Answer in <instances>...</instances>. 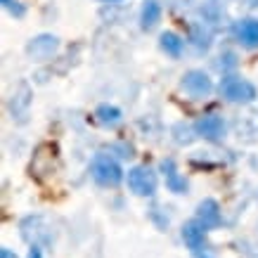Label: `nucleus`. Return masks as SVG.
I'll use <instances>...</instances> for the list:
<instances>
[{"mask_svg": "<svg viewBox=\"0 0 258 258\" xmlns=\"http://www.w3.org/2000/svg\"><path fill=\"white\" fill-rule=\"evenodd\" d=\"M90 173H93L95 182H100L104 187H116L118 182L123 180V171L114 157L109 154H97L90 164Z\"/></svg>", "mask_w": 258, "mask_h": 258, "instance_id": "1", "label": "nucleus"}, {"mask_svg": "<svg viewBox=\"0 0 258 258\" xmlns=\"http://www.w3.org/2000/svg\"><path fill=\"white\" fill-rule=\"evenodd\" d=\"M220 95L227 102H235V104H249L256 100V86L249 81L239 79V76H225L220 81Z\"/></svg>", "mask_w": 258, "mask_h": 258, "instance_id": "2", "label": "nucleus"}, {"mask_svg": "<svg viewBox=\"0 0 258 258\" xmlns=\"http://www.w3.org/2000/svg\"><path fill=\"white\" fill-rule=\"evenodd\" d=\"M22 237L26 242H31L33 246L38 244H52L55 235H52V227L47 225V220L43 216H29L22 220Z\"/></svg>", "mask_w": 258, "mask_h": 258, "instance_id": "3", "label": "nucleus"}, {"mask_svg": "<svg viewBox=\"0 0 258 258\" xmlns=\"http://www.w3.org/2000/svg\"><path fill=\"white\" fill-rule=\"evenodd\" d=\"M128 187L138 197H152L157 192V173L149 166H135L128 171Z\"/></svg>", "mask_w": 258, "mask_h": 258, "instance_id": "4", "label": "nucleus"}, {"mask_svg": "<svg viewBox=\"0 0 258 258\" xmlns=\"http://www.w3.org/2000/svg\"><path fill=\"white\" fill-rule=\"evenodd\" d=\"M180 88L189 95V97H195V100H204V97H209L213 93V81L209 79V74H204L202 69H192L187 71L182 81H180Z\"/></svg>", "mask_w": 258, "mask_h": 258, "instance_id": "5", "label": "nucleus"}, {"mask_svg": "<svg viewBox=\"0 0 258 258\" xmlns=\"http://www.w3.org/2000/svg\"><path fill=\"white\" fill-rule=\"evenodd\" d=\"M197 135H202L204 140L209 142H220L225 138V121L218 114H206L195 123Z\"/></svg>", "mask_w": 258, "mask_h": 258, "instance_id": "6", "label": "nucleus"}, {"mask_svg": "<svg viewBox=\"0 0 258 258\" xmlns=\"http://www.w3.org/2000/svg\"><path fill=\"white\" fill-rule=\"evenodd\" d=\"M57 50H59V38L52 33H40V36L29 40V45H26V52L33 59H50Z\"/></svg>", "mask_w": 258, "mask_h": 258, "instance_id": "7", "label": "nucleus"}, {"mask_svg": "<svg viewBox=\"0 0 258 258\" xmlns=\"http://www.w3.org/2000/svg\"><path fill=\"white\" fill-rule=\"evenodd\" d=\"M197 223H199L204 230H216V227L223 223L220 206L216 199H204V202L197 206Z\"/></svg>", "mask_w": 258, "mask_h": 258, "instance_id": "8", "label": "nucleus"}, {"mask_svg": "<svg viewBox=\"0 0 258 258\" xmlns=\"http://www.w3.org/2000/svg\"><path fill=\"white\" fill-rule=\"evenodd\" d=\"M159 168H161V173H164L166 187L171 189L173 195H185V192H187V180L180 175L178 166H175V161H173V159H164Z\"/></svg>", "mask_w": 258, "mask_h": 258, "instance_id": "9", "label": "nucleus"}, {"mask_svg": "<svg viewBox=\"0 0 258 258\" xmlns=\"http://www.w3.org/2000/svg\"><path fill=\"white\" fill-rule=\"evenodd\" d=\"M182 242L187 244V249L199 253V251H204V246H206V230H204L197 220H189V223L182 225Z\"/></svg>", "mask_w": 258, "mask_h": 258, "instance_id": "10", "label": "nucleus"}, {"mask_svg": "<svg viewBox=\"0 0 258 258\" xmlns=\"http://www.w3.org/2000/svg\"><path fill=\"white\" fill-rule=\"evenodd\" d=\"M29 104H31V88L26 86V83H19L17 93L12 95V100H10V111H12V116L24 118L26 111H29Z\"/></svg>", "mask_w": 258, "mask_h": 258, "instance_id": "11", "label": "nucleus"}, {"mask_svg": "<svg viewBox=\"0 0 258 258\" xmlns=\"http://www.w3.org/2000/svg\"><path fill=\"white\" fill-rule=\"evenodd\" d=\"M159 19H161V5H159V0H145L140 10V26L145 31H152L159 24Z\"/></svg>", "mask_w": 258, "mask_h": 258, "instance_id": "12", "label": "nucleus"}, {"mask_svg": "<svg viewBox=\"0 0 258 258\" xmlns=\"http://www.w3.org/2000/svg\"><path fill=\"white\" fill-rule=\"evenodd\" d=\"M237 38L246 47H258V22L256 19H242L237 24Z\"/></svg>", "mask_w": 258, "mask_h": 258, "instance_id": "13", "label": "nucleus"}, {"mask_svg": "<svg viewBox=\"0 0 258 258\" xmlns=\"http://www.w3.org/2000/svg\"><path fill=\"white\" fill-rule=\"evenodd\" d=\"M159 47L164 50L166 55H171L178 59L180 55H182V50H185V40L180 38L178 33H173V31H164L161 33V38H159Z\"/></svg>", "mask_w": 258, "mask_h": 258, "instance_id": "14", "label": "nucleus"}, {"mask_svg": "<svg viewBox=\"0 0 258 258\" xmlns=\"http://www.w3.org/2000/svg\"><path fill=\"white\" fill-rule=\"evenodd\" d=\"M95 116H97V121H100L102 125H109V128H114V125H118L123 121L121 109L114 107V104H100V107L95 109Z\"/></svg>", "mask_w": 258, "mask_h": 258, "instance_id": "15", "label": "nucleus"}, {"mask_svg": "<svg viewBox=\"0 0 258 258\" xmlns=\"http://www.w3.org/2000/svg\"><path fill=\"white\" fill-rule=\"evenodd\" d=\"M189 38H192V43H195L199 50H209V45H211V31H209L204 24H192Z\"/></svg>", "mask_w": 258, "mask_h": 258, "instance_id": "16", "label": "nucleus"}, {"mask_svg": "<svg viewBox=\"0 0 258 258\" xmlns=\"http://www.w3.org/2000/svg\"><path fill=\"white\" fill-rule=\"evenodd\" d=\"M173 135H175V142H178V145H189V142L197 138V128H192V125H187V123H178L173 128Z\"/></svg>", "mask_w": 258, "mask_h": 258, "instance_id": "17", "label": "nucleus"}, {"mask_svg": "<svg viewBox=\"0 0 258 258\" xmlns=\"http://www.w3.org/2000/svg\"><path fill=\"white\" fill-rule=\"evenodd\" d=\"M3 8L8 10L12 17H17V19H22V17L26 15V8H24L19 0H3Z\"/></svg>", "mask_w": 258, "mask_h": 258, "instance_id": "18", "label": "nucleus"}, {"mask_svg": "<svg viewBox=\"0 0 258 258\" xmlns=\"http://www.w3.org/2000/svg\"><path fill=\"white\" fill-rule=\"evenodd\" d=\"M0 258H17V253H12L8 246H3V249H0Z\"/></svg>", "mask_w": 258, "mask_h": 258, "instance_id": "19", "label": "nucleus"}, {"mask_svg": "<svg viewBox=\"0 0 258 258\" xmlns=\"http://www.w3.org/2000/svg\"><path fill=\"white\" fill-rule=\"evenodd\" d=\"M29 258H40V249H38V246H33V249L29 251Z\"/></svg>", "mask_w": 258, "mask_h": 258, "instance_id": "20", "label": "nucleus"}, {"mask_svg": "<svg viewBox=\"0 0 258 258\" xmlns=\"http://www.w3.org/2000/svg\"><path fill=\"white\" fill-rule=\"evenodd\" d=\"M249 5L253 8V5H258V0H249Z\"/></svg>", "mask_w": 258, "mask_h": 258, "instance_id": "21", "label": "nucleus"}, {"mask_svg": "<svg viewBox=\"0 0 258 258\" xmlns=\"http://www.w3.org/2000/svg\"><path fill=\"white\" fill-rule=\"evenodd\" d=\"M104 3H123V0H104Z\"/></svg>", "mask_w": 258, "mask_h": 258, "instance_id": "22", "label": "nucleus"}]
</instances>
